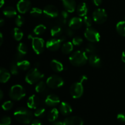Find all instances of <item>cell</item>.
Wrapping results in <instances>:
<instances>
[{"label":"cell","instance_id":"6da1fadb","mask_svg":"<svg viewBox=\"0 0 125 125\" xmlns=\"http://www.w3.org/2000/svg\"><path fill=\"white\" fill-rule=\"evenodd\" d=\"M14 117L18 122L24 125H28L32 122L33 114L30 110L24 107H20L14 112Z\"/></svg>","mask_w":125,"mask_h":125},{"label":"cell","instance_id":"7a4b0ae2","mask_svg":"<svg viewBox=\"0 0 125 125\" xmlns=\"http://www.w3.org/2000/svg\"><path fill=\"white\" fill-rule=\"evenodd\" d=\"M89 57L87 56L86 52L83 51H76L73 52L69 57V61L71 64L75 67L83 66L87 63Z\"/></svg>","mask_w":125,"mask_h":125},{"label":"cell","instance_id":"3957f363","mask_svg":"<svg viewBox=\"0 0 125 125\" xmlns=\"http://www.w3.org/2000/svg\"><path fill=\"white\" fill-rule=\"evenodd\" d=\"M44 77V74L39 70L38 68H31L25 77V81L29 84H34L40 81Z\"/></svg>","mask_w":125,"mask_h":125},{"label":"cell","instance_id":"277c9868","mask_svg":"<svg viewBox=\"0 0 125 125\" xmlns=\"http://www.w3.org/2000/svg\"><path fill=\"white\" fill-rule=\"evenodd\" d=\"M26 95V90L22 85L16 84L11 87L9 90V96L12 100L19 101Z\"/></svg>","mask_w":125,"mask_h":125},{"label":"cell","instance_id":"5b68a950","mask_svg":"<svg viewBox=\"0 0 125 125\" xmlns=\"http://www.w3.org/2000/svg\"><path fill=\"white\" fill-rule=\"evenodd\" d=\"M32 48L34 52L37 54H40L42 53L45 49V41L42 38L37 37H31Z\"/></svg>","mask_w":125,"mask_h":125},{"label":"cell","instance_id":"8992f818","mask_svg":"<svg viewBox=\"0 0 125 125\" xmlns=\"http://www.w3.org/2000/svg\"><path fill=\"white\" fill-rule=\"evenodd\" d=\"M46 84L48 87L51 89H57L60 88L64 84V81L59 76L51 75L46 80Z\"/></svg>","mask_w":125,"mask_h":125},{"label":"cell","instance_id":"52a82bcc","mask_svg":"<svg viewBox=\"0 0 125 125\" xmlns=\"http://www.w3.org/2000/svg\"><path fill=\"white\" fill-rule=\"evenodd\" d=\"M84 36L85 39L91 43L98 42L101 39V35L100 33L94 28L89 27L85 30Z\"/></svg>","mask_w":125,"mask_h":125},{"label":"cell","instance_id":"ba28073f","mask_svg":"<svg viewBox=\"0 0 125 125\" xmlns=\"http://www.w3.org/2000/svg\"><path fill=\"white\" fill-rule=\"evenodd\" d=\"M70 93L72 97L74 99L79 98L84 93V87L80 82H76L71 85L70 88Z\"/></svg>","mask_w":125,"mask_h":125},{"label":"cell","instance_id":"9c48e42d","mask_svg":"<svg viewBox=\"0 0 125 125\" xmlns=\"http://www.w3.org/2000/svg\"><path fill=\"white\" fill-rule=\"evenodd\" d=\"M93 20L96 23L99 24H103L106 21L107 15L104 9L98 8L93 12Z\"/></svg>","mask_w":125,"mask_h":125},{"label":"cell","instance_id":"30bf717a","mask_svg":"<svg viewBox=\"0 0 125 125\" xmlns=\"http://www.w3.org/2000/svg\"><path fill=\"white\" fill-rule=\"evenodd\" d=\"M65 37L63 36L59 39L53 38L52 39H50L46 43V48L51 51H57L61 48L62 43L65 40Z\"/></svg>","mask_w":125,"mask_h":125},{"label":"cell","instance_id":"8fae6325","mask_svg":"<svg viewBox=\"0 0 125 125\" xmlns=\"http://www.w3.org/2000/svg\"><path fill=\"white\" fill-rule=\"evenodd\" d=\"M43 14L48 18H57L59 16V10L56 7L52 5H48L43 10Z\"/></svg>","mask_w":125,"mask_h":125},{"label":"cell","instance_id":"7c38bea8","mask_svg":"<svg viewBox=\"0 0 125 125\" xmlns=\"http://www.w3.org/2000/svg\"><path fill=\"white\" fill-rule=\"evenodd\" d=\"M31 3L29 0H20L17 4V10L20 13H26L29 10Z\"/></svg>","mask_w":125,"mask_h":125},{"label":"cell","instance_id":"4fadbf2b","mask_svg":"<svg viewBox=\"0 0 125 125\" xmlns=\"http://www.w3.org/2000/svg\"><path fill=\"white\" fill-rule=\"evenodd\" d=\"M84 121L77 116H72L66 118L63 120V125H83Z\"/></svg>","mask_w":125,"mask_h":125},{"label":"cell","instance_id":"5bb4252c","mask_svg":"<svg viewBox=\"0 0 125 125\" xmlns=\"http://www.w3.org/2000/svg\"><path fill=\"white\" fill-rule=\"evenodd\" d=\"M28 52V48L23 43H20L17 46V52L16 54V59L18 61L23 59V56Z\"/></svg>","mask_w":125,"mask_h":125},{"label":"cell","instance_id":"9a60e30c","mask_svg":"<svg viewBox=\"0 0 125 125\" xmlns=\"http://www.w3.org/2000/svg\"><path fill=\"white\" fill-rule=\"evenodd\" d=\"M45 103L47 106L50 107H54L57 106L60 103V99L57 95L54 94H50L46 97Z\"/></svg>","mask_w":125,"mask_h":125},{"label":"cell","instance_id":"2e32d148","mask_svg":"<svg viewBox=\"0 0 125 125\" xmlns=\"http://www.w3.org/2000/svg\"><path fill=\"white\" fill-rule=\"evenodd\" d=\"M40 99L37 95H32L28 98L27 101V106L29 108L35 109L40 105Z\"/></svg>","mask_w":125,"mask_h":125},{"label":"cell","instance_id":"e0dca14e","mask_svg":"<svg viewBox=\"0 0 125 125\" xmlns=\"http://www.w3.org/2000/svg\"><path fill=\"white\" fill-rule=\"evenodd\" d=\"M83 23V20L80 17H73L68 22V26L73 29H79L82 26Z\"/></svg>","mask_w":125,"mask_h":125},{"label":"cell","instance_id":"ac0fdd59","mask_svg":"<svg viewBox=\"0 0 125 125\" xmlns=\"http://www.w3.org/2000/svg\"><path fill=\"white\" fill-rule=\"evenodd\" d=\"M65 10L68 12H73L76 7L75 0H61Z\"/></svg>","mask_w":125,"mask_h":125},{"label":"cell","instance_id":"d6986e66","mask_svg":"<svg viewBox=\"0 0 125 125\" xmlns=\"http://www.w3.org/2000/svg\"><path fill=\"white\" fill-rule=\"evenodd\" d=\"M89 64L94 67H100L102 65L101 58L97 55L93 54L89 57L88 59Z\"/></svg>","mask_w":125,"mask_h":125},{"label":"cell","instance_id":"ffe728a7","mask_svg":"<svg viewBox=\"0 0 125 125\" xmlns=\"http://www.w3.org/2000/svg\"><path fill=\"white\" fill-rule=\"evenodd\" d=\"M68 17H69V15L67 10L62 11L60 15H59L58 17H57V24L61 26L65 25Z\"/></svg>","mask_w":125,"mask_h":125},{"label":"cell","instance_id":"44dd1931","mask_svg":"<svg viewBox=\"0 0 125 125\" xmlns=\"http://www.w3.org/2000/svg\"><path fill=\"white\" fill-rule=\"evenodd\" d=\"M59 111L63 115H68L72 112V108L67 103L62 102L59 105Z\"/></svg>","mask_w":125,"mask_h":125},{"label":"cell","instance_id":"7402d4cb","mask_svg":"<svg viewBox=\"0 0 125 125\" xmlns=\"http://www.w3.org/2000/svg\"><path fill=\"white\" fill-rule=\"evenodd\" d=\"M47 87L48 85L46 84V83L41 81L37 84L35 90L38 94H41V95H45V94L47 93Z\"/></svg>","mask_w":125,"mask_h":125},{"label":"cell","instance_id":"603a6c76","mask_svg":"<svg viewBox=\"0 0 125 125\" xmlns=\"http://www.w3.org/2000/svg\"><path fill=\"white\" fill-rule=\"evenodd\" d=\"M50 66L53 71L56 72H61L63 71V65L60 61L57 59H53L50 62Z\"/></svg>","mask_w":125,"mask_h":125},{"label":"cell","instance_id":"cb8c5ba5","mask_svg":"<svg viewBox=\"0 0 125 125\" xmlns=\"http://www.w3.org/2000/svg\"><path fill=\"white\" fill-rule=\"evenodd\" d=\"M10 78V74L9 72L6 68H1L0 70V82L1 83H6Z\"/></svg>","mask_w":125,"mask_h":125},{"label":"cell","instance_id":"d4e9b609","mask_svg":"<svg viewBox=\"0 0 125 125\" xmlns=\"http://www.w3.org/2000/svg\"><path fill=\"white\" fill-rule=\"evenodd\" d=\"M77 13L80 17H85L88 13V7L85 2H81L78 6Z\"/></svg>","mask_w":125,"mask_h":125},{"label":"cell","instance_id":"484cf974","mask_svg":"<svg viewBox=\"0 0 125 125\" xmlns=\"http://www.w3.org/2000/svg\"><path fill=\"white\" fill-rule=\"evenodd\" d=\"M17 12L15 9L11 6H8L4 9L3 10V14L4 15L6 16L8 18H12L15 17L17 15Z\"/></svg>","mask_w":125,"mask_h":125},{"label":"cell","instance_id":"4316f807","mask_svg":"<svg viewBox=\"0 0 125 125\" xmlns=\"http://www.w3.org/2000/svg\"><path fill=\"white\" fill-rule=\"evenodd\" d=\"M73 45H74L73 44V43L70 42L64 43L61 48L62 52L65 54H68L72 52L73 50Z\"/></svg>","mask_w":125,"mask_h":125},{"label":"cell","instance_id":"83f0119b","mask_svg":"<svg viewBox=\"0 0 125 125\" xmlns=\"http://www.w3.org/2000/svg\"><path fill=\"white\" fill-rule=\"evenodd\" d=\"M62 31L63 30H62V26L58 25V24H56L52 27V28L51 29V35L53 37H59L62 34Z\"/></svg>","mask_w":125,"mask_h":125},{"label":"cell","instance_id":"f1b7e54d","mask_svg":"<svg viewBox=\"0 0 125 125\" xmlns=\"http://www.w3.org/2000/svg\"><path fill=\"white\" fill-rule=\"evenodd\" d=\"M59 116V111L56 108H53L49 112L48 114V120L50 122H54L57 119Z\"/></svg>","mask_w":125,"mask_h":125},{"label":"cell","instance_id":"f546056e","mask_svg":"<svg viewBox=\"0 0 125 125\" xmlns=\"http://www.w3.org/2000/svg\"><path fill=\"white\" fill-rule=\"evenodd\" d=\"M17 65L18 68L21 70L25 71L30 68V62L27 60H21V61H17Z\"/></svg>","mask_w":125,"mask_h":125},{"label":"cell","instance_id":"4dcf8cb0","mask_svg":"<svg viewBox=\"0 0 125 125\" xmlns=\"http://www.w3.org/2000/svg\"><path fill=\"white\" fill-rule=\"evenodd\" d=\"M116 29L120 35L125 37V21H120L116 25Z\"/></svg>","mask_w":125,"mask_h":125},{"label":"cell","instance_id":"1f68e13d","mask_svg":"<svg viewBox=\"0 0 125 125\" xmlns=\"http://www.w3.org/2000/svg\"><path fill=\"white\" fill-rule=\"evenodd\" d=\"M12 35L17 41H20L23 38V33L18 28H15L12 31Z\"/></svg>","mask_w":125,"mask_h":125},{"label":"cell","instance_id":"d6a6232c","mask_svg":"<svg viewBox=\"0 0 125 125\" xmlns=\"http://www.w3.org/2000/svg\"><path fill=\"white\" fill-rule=\"evenodd\" d=\"M46 28L44 24H39L34 28L33 32H34V34L37 35H39L43 34L45 31H46Z\"/></svg>","mask_w":125,"mask_h":125},{"label":"cell","instance_id":"836d02e7","mask_svg":"<svg viewBox=\"0 0 125 125\" xmlns=\"http://www.w3.org/2000/svg\"><path fill=\"white\" fill-rule=\"evenodd\" d=\"M43 12V10L40 8H38V7H33L31 9L30 11V14L31 15H32V17H37L41 15Z\"/></svg>","mask_w":125,"mask_h":125},{"label":"cell","instance_id":"e575fe53","mask_svg":"<svg viewBox=\"0 0 125 125\" xmlns=\"http://www.w3.org/2000/svg\"><path fill=\"white\" fill-rule=\"evenodd\" d=\"M19 70V68H18V65H17V62H12L10 63V73L13 75H17V74H18Z\"/></svg>","mask_w":125,"mask_h":125},{"label":"cell","instance_id":"d590c367","mask_svg":"<svg viewBox=\"0 0 125 125\" xmlns=\"http://www.w3.org/2000/svg\"><path fill=\"white\" fill-rule=\"evenodd\" d=\"M96 51V48L95 46V45H94V43H90L87 44L85 47V51H86L87 53L89 54H95V52Z\"/></svg>","mask_w":125,"mask_h":125},{"label":"cell","instance_id":"8d00e7d4","mask_svg":"<svg viewBox=\"0 0 125 125\" xmlns=\"http://www.w3.org/2000/svg\"><path fill=\"white\" fill-rule=\"evenodd\" d=\"M45 114H46L45 109L43 107H39L35 110V112H34V115L36 117L41 118V117H44L45 115Z\"/></svg>","mask_w":125,"mask_h":125},{"label":"cell","instance_id":"74e56055","mask_svg":"<svg viewBox=\"0 0 125 125\" xmlns=\"http://www.w3.org/2000/svg\"><path fill=\"white\" fill-rule=\"evenodd\" d=\"M13 104L11 101H7L4 103L2 105V108L4 111H9L13 107Z\"/></svg>","mask_w":125,"mask_h":125},{"label":"cell","instance_id":"f35d334b","mask_svg":"<svg viewBox=\"0 0 125 125\" xmlns=\"http://www.w3.org/2000/svg\"><path fill=\"white\" fill-rule=\"evenodd\" d=\"M15 24L17 26L21 27L23 25V24H24V19L21 15H18L17 17V18H15Z\"/></svg>","mask_w":125,"mask_h":125},{"label":"cell","instance_id":"ab89813d","mask_svg":"<svg viewBox=\"0 0 125 125\" xmlns=\"http://www.w3.org/2000/svg\"><path fill=\"white\" fill-rule=\"evenodd\" d=\"M83 23L86 26L87 28H89V27H91L92 24V20L89 16H85L83 18Z\"/></svg>","mask_w":125,"mask_h":125},{"label":"cell","instance_id":"60d3db41","mask_svg":"<svg viewBox=\"0 0 125 125\" xmlns=\"http://www.w3.org/2000/svg\"><path fill=\"white\" fill-rule=\"evenodd\" d=\"M83 42V39L81 37H75L72 40V43L75 46H79Z\"/></svg>","mask_w":125,"mask_h":125},{"label":"cell","instance_id":"b9f144b4","mask_svg":"<svg viewBox=\"0 0 125 125\" xmlns=\"http://www.w3.org/2000/svg\"><path fill=\"white\" fill-rule=\"evenodd\" d=\"M11 123V118L9 117L5 116L1 120L0 125H10Z\"/></svg>","mask_w":125,"mask_h":125},{"label":"cell","instance_id":"7bdbcfd3","mask_svg":"<svg viewBox=\"0 0 125 125\" xmlns=\"http://www.w3.org/2000/svg\"><path fill=\"white\" fill-rule=\"evenodd\" d=\"M74 29H72L71 28H67V29L65 30V33L66 34H67V36L70 37H73V35H74Z\"/></svg>","mask_w":125,"mask_h":125},{"label":"cell","instance_id":"ee69618b","mask_svg":"<svg viewBox=\"0 0 125 125\" xmlns=\"http://www.w3.org/2000/svg\"><path fill=\"white\" fill-rule=\"evenodd\" d=\"M117 119L121 122H125V113H120L117 115Z\"/></svg>","mask_w":125,"mask_h":125},{"label":"cell","instance_id":"f6af8a7d","mask_svg":"<svg viewBox=\"0 0 125 125\" xmlns=\"http://www.w3.org/2000/svg\"><path fill=\"white\" fill-rule=\"evenodd\" d=\"M31 125H43V124L41 121L38 119H35L32 121Z\"/></svg>","mask_w":125,"mask_h":125},{"label":"cell","instance_id":"bcb514c9","mask_svg":"<svg viewBox=\"0 0 125 125\" xmlns=\"http://www.w3.org/2000/svg\"><path fill=\"white\" fill-rule=\"evenodd\" d=\"M87 79H88V78H87V77L86 76L83 75L81 77L80 81H79V82H80V83H81L82 84H84V83H85V82L87 81Z\"/></svg>","mask_w":125,"mask_h":125},{"label":"cell","instance_id":"7dc6e473","mask_svg":"<svg viewBox=\"0 0 125 125\" xmlns=\"http://www.w3.org/2000/svg\"><path fill=\"white\" fill-rule=\"evenodd\" d=\"M94 4L96 6H99L102 3V0H93Z\"/></svg>","mask_w":125,"mask_h":125},{"label":"cell","instance_id":"c3c4849f","mask_svg":"<svg viewBox=\"0 0 125 125\" xmlns=\"http://www.w3.org/2000/svg\"><path fill=\"white\" fill-rule=\"evenodd\" d=\"M52 125H63V122L61 121H55L52 122Z\"/></svg>","mask_w":125,"mask_h":125},{"label":"cell","instance_id":"681fc988","mask_svg":"<svg viewBox=\"0 0 125 125\" xmlns=\"http://www.w3.org/2000/svg\"><path fill=\"white\" fill-rule=\"evenodd\" d=\"M3 35L2 33H0V45H2V43H3Z\"/></svg>","mask_w":125,"mask_h":125},{"label":"cell","instance_id":"f907efd6","mask_svg":"<svg viewBox=\"0 0 125 125\" xmlns=\"http://www.w3.org/2000/svg\"><path fill=\"white\" fill-rule=\"evenodd\" d=\"M122 60L123 62L125 63V50L123 51L122 54Z\"/></svg>","mask_w":125,"mask_h":125},{"label":"cell","instance_id":"816d5d0a","mask_svg":"<svg viewBox=\"0 0 125 125\" xmlns=\"http://www.w3.org/2000/svg\"><path fill=\"white\" fill-rule=\"evenodd\" d=\"M4 23H5L4 20L3 18H1V19L0 20V26H2L4 24Z\"/></svg>","mask_w":125,"mask_h":125},{"label":"cell","instance_id":"f5cc1de1","mask_svg":"<svg viewBox=\"0 0 125 125\" xmlns=\"http://www.w3.org/2000/svg\"><path fill=\"white\" fill-rule=\"evenodd\" d=\"M3 96H4L3 92H2V90H1V91H0V100H1L2 98H3Z\"/></svg>","mask_w":125,"mask_h":125},{"label":"cell","instance_id":"db71d44e","mask_svg":"<svg viewBox=\"0 0 125 125\" xmlns=\"http://www.w3.org/2000/svg\"><path fill=\"white\" fill-rule=\"evenodd\" d=\"M4 4V0H1V2H0V7H2L3 6Z\"/></svg>","mask_w":125,"mask_h":125},{"label":"cell","instance_id":"11a10c76","mask_svg":"<svg viewBox=\"0 0 125 125\" xmlns=\"http://www.w3.org/2000/svg\"></svg>","mask_w":125,"mask_h":125}]
</instances>
